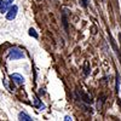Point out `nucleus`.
<instances>
[{
	"mask_svg": "<svg viewBox=\"0 0 121 121\" xmlns=\"http://www.w3.org/2000/svg\"><path fill=\"white\" fill-rule=\"evenodd\" d=\"M23 57H24V53L19 48L12 47L11 50H9V58L10 59H21Z\"/></svg>",
	"mask_w": 121,
	"mask_h": 121,
	"instance_id": "f257e3e1",
	"label": "nucleus"
},
{
	"mask_svg": "<svg viewBox=\"0 0 121 121\" xmlns=\"http://www.w3.org/2000/svg\"><path fill=\"white\" fill-rule=\"evenodd\" d=\"M17 11H18V7L16 6V5H11L9 7V11H7V13H6V18L7 19H15V17H16V15H17Z\"/></svg>",
	"mask_w": 121,
	"mask_h": 121,
	"instance_id": "f03ea898",
	"label": "nucleus"
},
{
	"mask_svg": "<svg viewBox=\"0 0 121 121\" xmlns=\"http://www.w3.org/2000/svg\"><path fill=\"white\" fill-rule=\"evenodd\" d=\"M13 0H0V12H6L9 7L12 5Z\"/></svg>",
	"mask_w": 121,
	"mask_h": 121,
	"instance_id": "7ed1b4c3",
	"label": "nucleus"
},
{
	"mask_svg": "<svg viewBox=\"0 0 121 121\" xmlns=\"http://www.w3.org/2000/svg\"><path fill=\"white\" fill-rule=\"evenodd\" d=\"M11 80L16 84V85H23L24 84V78L19 74H11Z\"/></svg>",
	"mask_w": 121,
	"mask_h": 121,
	"instance_id": "20e7f679",
	"label": "nucleus"
},
{
	"mask_svg": "<svg viewBox=\"0 0 121 121\" xmlns=\"http://www.w3.org/2000/svg\"><path fill=\"white\" fill-rule=\"evenodd\" d=\"M18 117H19V120H23V121H32V117L27 114H24V113H19Z\"/></svg>",
	"mask_w": 121,
	"mask_h": 121,
	"instance_id": "39448f33",
	"label": "nucleus"
},
{
	"mask_svg": "<svg viewBox=\"0 0 121 121\" xmlns=\"http://www.w3.org/2000/svg\"><path fill=\"white\" fill-rule=\"evenodd\" d=\"M29 35H30V36H34L35 39H38V34L35 33V30H34L33 28H30V29H29Z\"/></svg>",
	"mask_w": 121,
	"mask_h": 121,
	"instance_id": "423d86ee",
	"label": "nucleus"
}]
</instances>
